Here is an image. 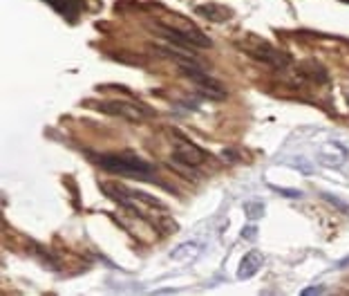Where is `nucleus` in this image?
Segmentation results:
<instances>
[{
	"instance_id": "obj_3",
	"label": "nucleus",
	"mask_w": 349,
	"mask_h": 296,
	"mask_svg": "<svg viewBox=\"0 0 349 296\" xmlns=\"http://www.w3.org/2000/svg\"><path fill=\"white\" fill-rule=\"evenodd\" d=\"M96 110L108 112V115L114 117H121L130 123H141L148 117H153L155 112L150 108H143L141 103L137 101H128V99H110V101H96L94 103Z\"/></svg>"
},
{
	"instance_id": "obj_6",
	"label": "nucleus",
	"mask_w": 349,
	"mask_h": 296,
	"mask_svg": "<svg viewBox=\"0 0 349 296\" xmlns=\"http://www.w3.org/2000/svg\"><path fill=\"white\" fill-rule=\"evenodd\" d=\"M204 157H206V153L200 146H195L190 139L177 137V142L173 146V159L175 162L188 166V168H197V166L204 164Z\"/></svg>"
},
{
	"instance_id": "obj_8",
	"label": "nucleus",
	"mask_w": 349,
	"mask_h": 296,
	"mask_svg": "<svg viewBox=\"0 0 349 296\" xmlns=\"http://www.w3.org/2000/svg\"><path fill=\"white\" fill-rule=\"evenodd\" d=\"M347 157V150L340 146L338 142H327L320 150V162L327 166H340Z\"/></svg>"
},
{
	"instance_id": "obj_16",
	"label": "nucleus",
	"mask_w": 349,
	"mask_h": 296,
	"mask_svg": "<svg viewBox=\"0 0 349 296\" xmlns=\"http://www.w3.org/2000/svg\"><path fill=\"white\" fill-rule=\"evenodd\" d=\"M325 292V287H307L302 289V296H311V294H322Z\"/></svg>"
},
{
	"instance_id": "obj_12",
	"label": "nucleus",
	"mask_w": 349,
	"mask_h": 296,
	"mask_svg": "<svg viewBox=\"0 0 349 296\" xmlns=\"http://www.w3.org/2000/svg\"><path fill=\"white\" fill-rule=\"evenodd\" d=\"M269 186L275 193H282L284 197H293V200H300L302 197V191H298V189H282V186H273V184H269Z\"/></svg>"
},
{
	"instance_id": "obj_11",
	"label": "nucleus",
	"mask_w": 349,
	"mask_h": 296,
	"mask_svg": "<svg viewBox=\"0 0 349 296\" xmlns=\"http://www.w3.org/2000/svg\"><path fill=\"white\" fill-rule=\"evenodd\" d=\"M222 12L224 9H220V5H202V7H197V14L208 20H224L226 16H220Z\"/></svg>"
},
{
	"instance_id": "obj_13",
	"label": "nucleus",
	"mask_w": 349,
	"mask_h": 296,
	"mask_svg": "<svg viewBox=\"0 0 349 296\" xmlns=\"http://www.w3.org/2000/svg\"><path fill=\"white\" fill-rule=\"evenodd\" d=\"M322 197H325V200H327V202H331V204H333V206H338V209H340V211H349V204H347V202L338 200V197H336V195H331V193H322Z\"/></svg>"
},
{
	"instance_id": "obj_2",
	"label": "nucleus",
	"mask_w": 349,
	"mask_h": 296,
	"mask_svg": "<svg viewBox=\"0 0 349 296\" xmlns=\"http://www.w3.org/2000/svg\"><path fill=\"white\" fill-rule=\"evenodd\" d=\"M94 162L108 173L123 175V178H132V180L155 178V166L145 162V159L134 157V155H96Z\"/></svg>"
},
{
	"instance_id": "obj_7",
	"label": "nucleus",
	"mask_w": 349,
	"mask_h": 296,
	"mask_svg": "<svg viewBox=\"0 0 349 296\" xmlns=\"http://www.w3.org/2000/svg\"><path fill=\"white\" fill-rule=\"evenodd\" d=\"M264 263V256L260 251H255V249H251V251L246 253V256L239 261V267H237V278L239 280H246L255 276V274L260 272V267H262Z\"/></svg>"
},
{
	"instance_id": "obj_4",
	"label": "nucleus",
	"mask_w": 349,
	"mask_h": 296,
	"mask_svg": "<svg viewBox=\"0 0 349 296\" xmlns=\"http://www.w3.org/2000/svg\"><path fill=\"white\" fill-rule=\"evenodd\" d=\"M239 48L246 52L248 56H253L255 61H260V63H267L271 67H286L289 65V56L284 54V52L275 50L273 45L264 43V40L260 38H248L246 43H239Z\"/></svg>"
},
{
	"instance_id": "obj_5",
	"label": "nucleus",
	"mask_w": 349,
	"mask_h": 296,
	"mask_svg": "<svg viewBox=\"0 0 349 296\" xmlns=\"http://www.w3.org/2000/svg\"><path fill=\"white\" fill-rule=\"evenodd\" d=\"M181 74L188 76V79L197 86V92H200L202 97L206 99H213V101H220V99L226 97V90H224V86L217 79H213L211 74H208L206 70H202V65L197 67H186V70H181Z\"/></svg>"
},
{
	"instance_id": "obj_1",
	"label": "nucleus",
	"mask_w": 349,
	"mask_h": 296,
	"mask_svg": "<svg viewBox=\"0 0 349 296\" xmlns=\"http://www.w3.org/2000/svg\"><path fill=\"white\" fill-rule=\"evenodd\" d=\"M155 29L159 32L161 38L170 40L175 48L188 52V54H195V50H208L213 45V40L208 38L206 34H202L195 25L184 23V25H170V23H155Z\"/></svg>"
},
{
	"instance_id": "obj_15",
	"label": "nucleus",
	"mask_w": 349,
	"mask_h": 296,
	"mask_svg": "<svg viewBox=\"0 0 349 296\" xmlns=\"http://www.w3.org/2000/svg\"><path fill=\"white\" fill-rule=\"evenodd\" d=\"M258 236V227H253V225H246L244 227V231H242V238H246V240H251V238Z\"/></svg>"
},
{
	"instance_id": "obj_9",
	"label": "nucleus",
	"mask_w": 349,
	"mask_h": 296,
	"mask_svg": "<svg viewBox=\"0 0 349 296\" xmlns=\"http://www.w3.org/2000/svg\"><path fill=\"white\" fill-rule=\"evenodd\" d=\"M197 256H200V245H197V242H184V245H179L173 253H170L173 261L184 263V265H190Z\"/></svg>"
},
{
	"instance_id": "obj_10",
	"label": "nucleus",
	"mask_w": 349,
	"mask_h": 296,
	"mask_svg": "<svg viewBox=\"0 0 349 296\" xmlns=\"http://www.w3.org/2000/svg\"><path fill=\"white\" fill-rule=\"evenodd\" d=\"M45 3L52 5L59 14H63L67 20H74V16L81 12L79 0H45Z\"/></svg>"
},
{
	"instance_id": "obj_14",
	"label": "nucleus",
	"mask_w": 349,
	"mask_h": 296,
	"mask_svg": "<svg viewBox=\"0 0 349 296\" xmlns=\"http://www.w3.org/2000/svg\"><path fill=\"white\" fill-rule=\"evenodd\" d=\"M246 211H248V218H260L262 216V211H264V204L262 202H251V204H246Z\"/></svg>"
}]
</instances>
